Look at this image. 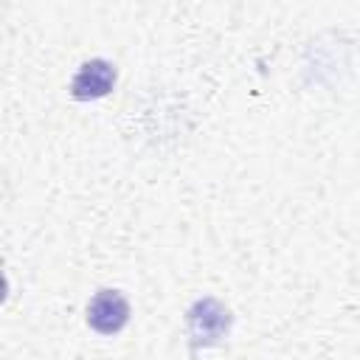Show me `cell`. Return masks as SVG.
Instances as JSON below:
<instances>
[{
  "instance_id": "obj_1",
  "label": "cell",
  "mask_w": 360,
  "mask_h": 360,
  "mask_svg": "<svg viewBox=\"0 0 360 360\" xmlns=\"http://www.w3.org/2000/svg\"><path fill=\"white\" fill-rule=\"evenodd\" d=\"M186 329H188V343L194 352L217 346L231 329V312L217 298H200L186 312Z\"/></svg>"
},
{
  "instance_id": "obj_2",
  "label": "cell",
  "mask_w": 360,
  "mask_h": 360,
  "mask_svg": "<svg viewBox=\"0 0 360 360\" xmlns=\"http://www.w3.org/2000/svg\"><path fill=\"white\" fill-rule=\"evenodd\" d=\"M129 321V301L118 290H98L87 304V323L98 335H115Z\"/></svg>"
},
{
  "instance_id": "obj_3",
  "label": "cell",
  "mask_w": 360,
  "mask_h": 360,
  "mask_svg": "<svg viewBox=\"0 0 360 360\" xmlns=\"http://www.w3.org/2000/svg\"><path fill=\"white\" fill-rule=\"evenodd\" d=\"M115 84V68L107 59H90L84 62L76 76L70 79V96L79 101H90V98H101L112 90Z\"/></svg>"
}]
</instances>
